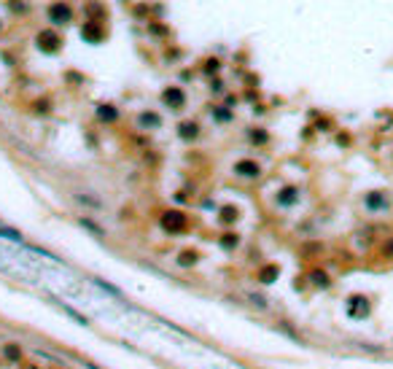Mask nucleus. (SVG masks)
<instances>
[{
  "instance_id": "nucleus-6",
  "label": "nucleus",
  "mask_w": 393,
  "mask_h": 369,
  "mask_svg": "<svg viewBox=\"0 0 393 369\" xmlns=\"http://www.w3.org/2000/svg\"><path fill=\"white\" fill-rule=\"evenodd\" d=\"M296 200H299V189H294V186L283 189V192L277 194V202H280V205H294Z\"/></svg>"
},
{
  "instance_id": "nucleus-13",
  "label": "nucleus",
  "mask_w": 393,
  "mask_h": 369,
  "mask_svg": "<svg viewBox=\"0 0 393 369\" xmlns=\"http://www.w3.org/2000/svg\"><path fill=\"white\" fill-rule=\"evenodd\" d=\"M197 124H181V135L183 137H197Z\"/></svg>"
},
{
  "instance_id": "nucleus-9",
  "label": "nucleus",
  "mask_w": 393,
  "mask_h": 369,
  "mask_svg": "<svg viewBox=\"0 0 393 369\" xmlns=\"http://www.w3.org/2000/svg\"><path fill=\"white\" fill-rule=\"evenodd\" d=\"M97 113H100L102 122H113V119H116V108H111V105H102Z\"/></svg>"
},
{
  "instance_id": "nucleus-1",
  "label": "nucleus",
  "mask_w": 393,
  "mask_h": 369,
  "mask_svg": "<svg viewBox=\"0 0 393 369\" xmlns=\"http://www.w3.org/2000/svg\"><path fill=\"white\" fill-rule=\"evenodd\" d=\"M363 207H366L369 213H383L391 207V200L385 192H369L366 197H363Z\"/></svg>"
},
{
  "instance_id": "nucleus-8",
  "label": "nucleus",
  "mask_w": 393,
  "mask_h": 369,
  "mask_svg": "<svg viewBox=\"0 0 393 369\" xmlns=\"http://www.w3.org/2000/svg\"><path fill=\"white\" fill-rule=\"evenodd\" d=\"M3 353H5V356H8V359H11V361H14V364H19V359H22V350H19V348H16V345H14V342H5V345H3Z\"/></svg>"
},
{
  "instance_id": "nucleus-7",
  "label": "nucleus",
  "mask_w": 393,
  "mask_h": 369,
  "mask_svg": "<svg viewBox=\"0 0 393 369\" xmlns=\"http://www.w3.org/2000/svg\"><path fill=\"white\" fill-rule=\"evenodd\" d=\"M51 19L54 22H70V8H67V5H54V8H51Z\"/></svg>"
},
{
  "instance_id": "nucleus-15",
  "label": "nucleus",
  "mask_w": 393,
  "mask_h": 369,
  "mask_svg": "<svg viewBox=\"0 0 393 369\" xmlns=\"http://www.w3.org/2000/svg\"><path fill=\"white\" fill-rule=\"evenodd\" d=\"M250 140L253 143H267V132L264 130H253L250 132Z\"/></svg>"
},
{
  "instance_id": "nucleus-10",
  "label": "nucleus",
  "mask_w": 393,
  "mask_h": 369,
  "mask_svg": "<svg viewBox=\"0 0 393 369\" xmlns=\"http://www.w3.org/2000/svg\"><path fill=\"white\" fill-rule=\"evenodd\" d=\"M38 43H46V46H49V51H54L57 46H60V41H57V38L51 35V33H43V35L38 38Z\"/></svg>"
},
{
  "instance_id": "nucleus-5",
  "label": "nucleus",
  "mask_w": 393,
  "mask_h": 369,
  "mask_svg": "<svg viewBox=\"0 0 393 369\" xmlns=\"http://www.w3.org/2000/svg\"><path fill=\"white\" fill-rule=\"evenodd\" d=\"M183 100H186L183 92L175 89V86H173V89L164 92V102H167V105H173V108H181V105H183Z\"/></svg>"
},
{
  "instance_id": "nucleus-3",
  "label": "nucleus",
  "mask_w": 393,
  "mask_h": 369,
  "mask_svg": "<svg viewBox=\"0 0 393 369\" xmlns=\"http://www.w3.org/2000/svg\"><path fill=\"white\" fill-rule=\"evenodd\" d=\"M347 313L350 315H366L369 313V302L363 297H350V302H347Z\"/></svg>"
},
{
  "instance_id": "nucleus-12",
  "label": "nucleus",
  "mask_w": 393,
  "mask_h": 369,
  "mask_svg": "<svg viewBox=\"0 0 393 369\" xmlns=\"http://www.w3.org/2000/svg\"><path fill=\"white\" fill-rule=\"evenodd\" d=\"M140 124H143V127H148V124H151V127H159L162 122H159V116H153V113H143V116H140Z\"/></svg>"
},
{
  "instance_id": "nucleus-4",
  "label": "nucleus",
  "mask_w": 393,
  "mask_h": 369,
  "mask_svg": "<svg viewBox=\"0 0 393 369\" xmlns=\"http://www.w3.org/2000/svg\"><path fill=\"white\" fill-rule=\"evenodd\" d=\"M235 172H237V175H242V178H259L261 170H259V165H256V162H248V159H245V162H237L235 165Z\"/></svg>"
},
{
  "instance_id": "nucleus-2",
  "label": "nucleus",
  "mask_w": 393,
  "mask_h": 369,
  "mask_svg": "<svg viewBox=\"0 0 393 369\" xmlns=\"http://www.w3.org/2000/svg\"><path fill=\"white\" fill-rule=\"evenodd\" d=\"M162 224H164V229H170V232H183L186 229V218L181 216V213H167V216L162 218Z\"/></svg>"
},
{
  "instance_id": "nucleus-11",
  "label": "nucleus",
  "mask_w": 393,
  "mask_h": 369,
  "mask_svg": "<svg viewBox=\"0 0 393 369\" xmlns=\"http://www.w3.org/2000/svg\"><path fill=\"white\" fill-rule=\"evenodd\" d=\"M312 283H315V286H321V288H326V286H329V278H326V272H321V269H315V272H312Z\"/></svg>"
},
{
  "instance_id": "nucleus-14",
  "label": "nucleus",
  "mask_w": 393,
  "mask_h": 369,
  "mask_svg": "<svg viewBox=\"0 0 393 369\" xmlns=\"http://www.w3.org/2000/svg\"><path fill=\"white\" fill-rule=\"evenodd\" d=\"M275 275H277V267H267V269H261V283H270V280H275Z\"/></svg>"
},
{
  "instance_id": "nucleus-16",
  "label": "nucleus",
  "mask_w": 393,
  "mask_h": 369,
  "mask_svg": "<svg viewBox=\"0 0 393 369\" xmlns=\"http://www.w3.org/2000/svg\"><path fill=\"white\" fill-rule=\"evenodd\" d=\"M383 256L393 259V237H391V240H385V245H383Z\"/></svg>"
}]
</instances>
